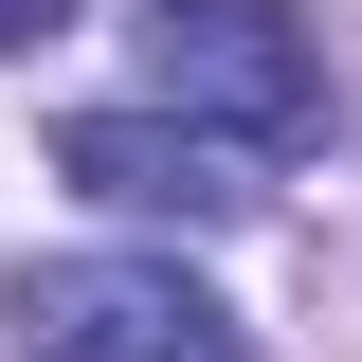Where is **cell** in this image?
<instances>
[{"mask_svg":"<svg viewBox=\"0 0 362 362\" xmlns=\"http://www.w3.org/2000/svg\"><path fill=\"white\" fill-rule=\"evenodd\" d=\"M0 344H18V362H254L235 308L181 254H18Z\"/></svg>","mask_w":362,"mask_h":362,"instance_id":"cell-1","label":"cell"},{"mask_svg":"<svg viewBox=\"0 0 362 362\" xmlns=\"http://www.w3.org/2000/svg\"><path fill=\"white\" fill-rule=\"evenodd\" d=\"M37 37H73V0H0V54H37Z\"/></svg>","mask_w":362,"mask_h":362,"instance_id":"cell-4","label":"cell"},{"mask_svg":"<svg viewBox=\"0 0 362 362\" xmlns=\"http://www.w3.org/2000/svg\"><path fill=\"white\" fill-rule=\"evenodd\" d=\"M145 73L218 145H308L326 127V37L290 0H145Z\"/></svg>","mask_w":362,"mask_h":362,"instance_id":"cell-2","label":"cell"},{"mask_svg":"<svg viewBox=\"0 0 362 362\" xmlns=\"http://www.w3.org/2000/svg\"><path fill=\"white\" fill-rule=\"evenodd\" d=\"M54 181L73 199H109V218H181V235H218L254 181H235L218 127H181V109H73L54 127Z\"/></svg>","mask_w":362,"mask_h":362,"instance_id":"cell-3","label":"cell"}]
</instances>
